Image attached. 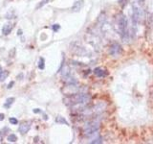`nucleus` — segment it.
<instances>
[{"label":"nucleus","mask_w":153,"mask_h":144,"mask_svg":"<svg viewBox=\"0 0 153 144\" xmlns=\"http://www.w3.org/2000/svg\"><path fill=\"white\" fill-rule=\"evenodd\" d=\"M65 103L75 106V105H85L90 101V95L86 93H75L74 95L69 96L68 98L64 99Z\"/></svg>","instance_id":"1"},{"label":"nucleus","mask_w":153,"mask_h":144,"mask_svg":"<svg viewBox=\"0 0 153 144\" xmlns=\"http://www.w3.org/2000/svg\"><path fill=\"white\" fill-rule=\"evenodd\" d=\"M100 119L99 118H95L90 120L89 122H87L85 124V127H84V134L86 136H90L94 134L96 132L98 131L99 128H100Z\"/></svg>","instance_id":"2"},{"label":"nucleus","mask_w":153,"mask_h":144,"mask_svg":"<svg viewBox=\"0 0 153 144\" xmlns=\"http://www.w3.org/2000/svg\"><path fill=\"white\" fill-rule=\"evenodd\" d=\"M122 52H123L122 46L120 45L119 43H113V44L109 48V54L114 56V57H117L119 55H121Z\"/></svg>","instance_id":"4"},{"label":"nucleus","mask_w":153,"mask_h":144,"mask_svg":"<svg viewBox=\"0 0 153 144\" xmlns=\"http://www.w3.org/2000/svg\"><path fill=\"white\" fill-rule=\"evenodd\" d=\"M91 143H102V137L95 138L94 140L91 141Z\"/></svg>","instance_id":"15"},{"label":"nucleus","mask_w":153,"mask_h":144,"mask_svg":"<svg viewBox=\"0 0 153 144\" xmlns=\"http://www.w3.org/2000/svg\"><path fill=\"white\" fill-rule=\"evenodd\" d=\"M117 24H118V29L119 33L123 38L127 35V20L126 16L123 14H119V16L117 18Z\"/></svg>","instance_id":"3"},{"label":"nucleus","mask_w":153,"mask_h":144,"mask_svg":"<svg viewBox=\"0 0 153 144\" xmlns=\"http://www.w3.org/2000/svg\"><path fill=\"white\" fill-rule=\"evenodd\" d=\"M5 118V115L3 113H0V121H2V120H4Z\"/></svg>","instance_id":"19"},{"label":"nucleus","mask_w":153,"mask_h":144,"mask_svg":"<svg viewBox=\"0 0 153 144\" xmlns=\"http://www.w3.org/2000/svg\"><path fill=\"white\" fill-rule=\"evenodd\" d=\"M140 16H141L140 9H138L137 7H134V10H133V20L135 22H138L139 20H140Z\"/></svg>","instance_id":"9"},{"label":"nucleus","mask_w":153,"mask_h":144,"mask_svg":"<svg viewBox=\"0 0 153 144\" xmlns=\"http://www.w3.org/2000/svg\"><path fill=\"white\" fill-rule=\"evenodd\" d=\"M38 67H39L40 69L44 68V59H43V58H40V59H39V62H38Z\"/></svg>","instance_id":"13"},{"label":"nucleus","mask_w":153,"mask_h":144,"mask_svg":"<svg viewBox=\"0 0 153 144\" xmlns=\"http://www.w3.org/2000/svg\"><path fill=\"white\" fill-rule=\"evenodd\" d=\"M83 0H79V1H76V2H75V4H74V6L72 7V11L73 12H79V11H80L81 9H82V7H83Z\"/></svg>","instance_id":"7"},{"label":"nucleus","mask_w":153,"mask_h":144,"mask_svg":"<svg viewBox=\"0 0 153 144\" xmlns=\"http://www.w3.org/2000/svg\"><path fill=\"white\" fill-rule=\"evenodd\" d=\"M13 101H14V98H13V97H10V98H8V99L6 100V102H5V104H4V107L6 108V109H9V108L13 105Z\"/></svg>","instance_id":"10"},{"label":"nucleus","mask_w":153,"mask_h":144,"mask_svg":"<svg viewBox=\"0 0 153 144\" xmlns=\"http://www.w3.org/2000/svg\"><path fill=\"white\" fill-rule=\"evenodd\" d=\"M152 97H153V93H152Z\"/></svg>","instance_id":"21"},{"label":"nucleus","mask_w":153,"mask_h":144,"mask_svg":"<svg viewBox=\"0 0 153 144\" xmlns=\"http://www.w3.org/2000/svg\"><path fill=\"white\" fill-rule=\"evenodd\" d=\"M48 1H49V0H42V1H41V3H40V4H39V5H38V6H37V8H39V7H42L43 5H44L45 3H47Z\"/></svg>","instance_id":"17"},{"label":"nucleus","mask_w":153,"mask_h":144,"mask_svg":"<svg viewBox=\"0 0 153 144\" xmlns=\"http://www.w3.org/2000/svg\"><path fill=\"white\" fill-rule=\"evenodd\" d=\"M56 122L57 123H64V124H68V123H67V121H66V120L63 118V117H61V116H57V118H56Z\"/></svg>","instance_id":"12"},{"label":"nucleus","mask_w":153,"mask_h":144,"mask_svg":"<svg viewBox=\"0 0 153 144\" xmlns=\"http://www.w3.org/2000/svg\"><path fill=\"white\" fill-rule=\"evenodd\" d=\"M31 125H32L31 121H24V122H22L20 125H19V128H18L19 133L22 134H27L29 132V130L31 129Z\"/></svg>","instance_id":"5"},{"label":"nucleus","mask_w":153,"mask_h":144,"mask_svg":"<svg viewBox=\"0 0 153 144\" xmlns=\"http://www.w3.org/2000/svg\"><path fill=\"white\" fill-rule=\"evenodd\" d=\"M53 29H54V31H57L59 29V24H55V25L53 26Z\"/></svg>","instance_id":"18"},{"label":"nucleus","mask_w":153,"mask_h":144,"mask_svg":"<svg viewBox=\"0 0 153 144\" xmlns=\"http://www.w3.org/2000/svg\"><path fill=\"white\" fill-rule=\"evenodd\" d=\"M94 73L96 76H98V77H105L107 75V72L106 70H104L103 68H102V67H97V68H95L94 69Z\"/></svg>","instance_id":"6"},{"label":"nucleus","mask_w":153,"mask_h":144,"mask_svg":"<svg viewBox=\"0 0 153 144\" xmlns=\"http://www.w3.org/2000/svg\"><path fill=\"white\" fill-rule=\"evenodd\" d=\"M10 123L13 124V125H16L18 123V120L16 118H14V117H11V118H10Z\"/></svg>","instance_id":"14"},{"label":"nucleus","mask_w":153,"mask_h":144,"mask_svg":"<svg viewBox=\"0 0 153 144\" xmlns=\"http://www.w3.org/2000/svg\"><path fill=\"white\" fill-rule=\"evenodd\" d=\"M8 74H9L8 72H4V71H3V73L1 74V76H0V80H1V81H4L5 78H6V76H7Z\"/></svg>","instance_id":"16"},{"label":"nucleus","mask_w":153,"mask_h":144,"mask_svg":"<svg viewBox=\"0 0 153 144\" xmlns=\"http://www.w3.org/2000/svg\"><path fill=\"white\" fill-rule=\"evenodd\" d=\"M13 30V25L11 23H6L2 28V33L4 35H9Z\"/></svg>","instance_id":"8"},{"label":"nucleus","mask_w":153,"mask_h":144,"mask_svg":"<svg viewBox=\"0 0 153 144\" xmlns=\"http://www.w3.org/2000/svg\"><path fill=\"white\" fill-rule=\"evenodd\" d=\"M3 73V70H2V67H1V65H0V76H1V74Z\"/></svg>","instance_id":"20"},{"label":"nucleus","mask_w":153,"mask_h":144,"mask_svg":"<svg viewBox=\"0 0 153 144\" xmlns=\"http://www.w3.org/2000/svg\"><path fill=\"white\" fill-rule=\"evenodd\" d=\"M7 138H8V140L10 142H16V140H17V136H16V134H9Z\"/></svg>","instance_id":"11"}]
</instances>
